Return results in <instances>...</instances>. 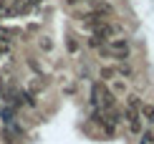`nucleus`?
Returning <instances> with one entry per match:
<instances>
[{
    "instance_id": "f257e3e1",
    "label": "nucleus",
    "mask_w": 154,
    "mask_h": 144,
    "mask_svg": "<svg viewBox=\"0 0 154 144\" xmlns=\"http://www.w3.org/2000/svg\"><path fill=\"white\" fill-rule=\"evenodd\" d=\"M101 53L104 56H114V58H119V61H126L129 53H131V45H129L126 38H114L111 48H104V45H101Z\"/></svg>"
},
{
    "instance_id": "f03ea898",
    "label": "nucleus",
    "mask_w": 154,
    "mask_h": 144,
    "mask_svg": "<svg viewBox=\"0 0 154 144\" xmlns=\"http://www.w3.org/2000/svg\"><path fill=\"white\" fill-rule=\"evenodd\" d=\"M126 124H129V132H131V134L142 136V132H144V119H142V114H139V111L126 109Z\"/></svg>"
},
{
    "instance_id": "7ed1b4c3",
    "label": "nucleus",
    "mask_w": 154,
    "mask_h": 144,
    "mask_svg": "<svg viewBox=\"0 0 154 144\" xmlns=\"http://www.w3.org/2000/svg\"><path fill=\"white\" fill-rule=\"evenodd\" d=\"M99 104H101V109H106V111H114V109H116V94H114L111 89H106L104 83H101V96H99Z\"/></svg>"
},
{
    "instance_id": "20e7f679",
    "label": "nucleus",
    "mask_w": 154,
    "mask_h": 144,
    "mask_svg": "<svg viewBox=\"0 0 154 144\" xmlns=\"http://www.w3.org/2000/svg\"><path fill=\"white\" fill-rule=\"evenodd\" d=\"M142 96H137V94H129V96H126V109H131V111H139V109H142Z\"/></svg>"
},
{
    "instance_id": "39448f33",
    "label": "nucleus",
    "mask_w": 154,
    "mask_h": 144,
    "mask_svg": "<svg viewBox=\"0 0 154 144\" xmlns=\"http://www.w3.org/2000/svg\"><path fill=\"white\" fill-rule=\"evenodd\" d=\"M139 114H142V119H144V121H152V124H154V106H152V104H142Z\"/></svg>"
},
{
    "instance_id": "423d86ee",
    "label": "nucleus",
    "mask_w": 154,
    "mask_h": 144,
    "mask_svg": "<svg viewBox=\"0 0 154 144\" xmlns=\"http://www.w3.org/2000/svg\"><path fill=\"white\" fill-rule=\"evenodd\" d=\"M111 91L114 94H126V81L124 78H111Z\"/></svg>"
},
{
    "instance_id": "0eeeda50",
    "label": "nucleus",
    "mask_w": 154,
    "mask_h": 144,
    "mask_svg": "<svg viewBox=\"0 0 154 144\" xmlns=\"http://www.w3.org/2000/svg\"><path fill=\"white\" fill-rule=\"evenodd\" d=\"M116 68V74H121V76H126V78H131L134 76V71H131V66H126V63H119V66H114Z\"/></svg>"
},
{
    "instance_id": "6e6552de",
    "label": "nucleus",
    "mask_w": 154,
    "mask_h": 144,
    "mask_svg": "<svg viewBox=\"0 0 154 144\" xmlns=\"http://www.w3.org/2000/svg\"><path fill=\"white\" fill-rule=\"evenodd\" d=\"M114 76H116V68H111V66H104V68H101V78H104V81H111Z\"/></svg>"
},
{
    "instance_id": "1a4fd4ad",
    "label": "nucleus",
    "mask_w": 154,
    "mask_h": 144,
    "mask_svg": "<svg viewBox=\"0 0 154 144\" xmlns=\"http://www.w3.org/2000/svg\"><path fill=\"white\" fill-rule=\"evenodd\" d=\"M142 139H144L146 144H154V129H144V132H142Z\"/></svg>"
},
{
    "instance_id": "9d476101",
    "label": "nucleus",
    "mask_w": 154,
    "mask_h": 144,
    "mask_svg": "<svg viewBox=\"0 0 154 144\" xmlns=\"http://www.w3.org/2000/svg\"><path fill=\"white\" fill-rule=\"evenodd\" d=\"M66 51H68V53H76V51H79V43H76L73 38H68V41H66Z\"/></svg>"
},
{
    "instance_id": "9b49d317",
    "label": "nucleus",
    "mask_w": 154,
    "mask_h": 144,
    "mask_svg": "<svg viewBox=\"0 0 154 144\" xmlns=\"http://www.w3.org/2000/svg\"><path fill=\"white\" fill-rule=\"evenodd\" d=\"M38 45H41L43 51H51V48H53V43H51L48 38H41V41H38Z\"/></svg>"
},
{
    "instance_id": "f8f14e48",
    "label": "nucleus",
    "mask_w": 154,
    "mask_h": 144,
    "mask_svg": "<svg viewBox=\"0 0 154 144\" xmlns=\"http://www.w3.org/2000/svg\"><path fill=\"white\" fill-rule=\"evenodd\" d=\"M38 3H43V0H28V8L30 5H38Z\"/></svg>"
},
{
    "instance_id": "ddd939ff",
    "label": "nucleus",
    "mask_w": 154,
    "mask_h": 144,
    "mask_svg": "<svg viewBox=\"0 0 154 144\" xmlns=\"http://www.w3.org/2000/svg\"><path fill=\"white\" fill-rule=\"evenodd\" d=\"M66 3H68V5H76V3H81V0H66Z\"/></svg>"
}]
</instances>
